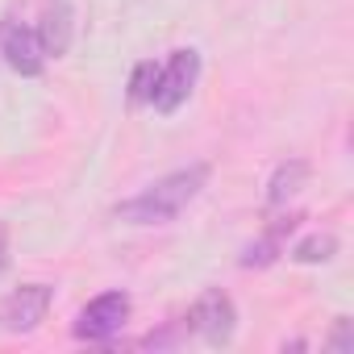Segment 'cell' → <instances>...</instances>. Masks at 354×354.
Segmentation results:
<instances>
[{"mask_svg": "<svg viewBox=\"0 0 354 354\" xmlns=\"http://www.w3.org/2000/svg\"><path fill=\"white\" fill-rule=\"evenodd\" d=\"M205 184H209V162H192L184 171H171L162 180H154L133 201H121L117 217L129 221V225H167L205 192Z\"/></svg>", "mask_w": 354, "mask_h": 354, "instance_id": "1", "label": "cell"}, {"mask_svg": "<svg viewBox=\"0 0 354 354\" xmlns=\"http://www.w3.org/2000/svg\"><path fill=\"white\" fill-rule=\"evenodd\" d=\"M196 75H201V55L192 46L184 50H171L167 67H158V80H154V92H150V104L158 113H175L196 88Z\"/></svg>", "mask_w": 354, "mask_h": 354, "instance_id": "2", "label": "cell"}, {"mask_svg": "<svg viewBox=\"0 0 354 354\" xmlns=\"http://www.w3.org/2000/svg\"><path fill=\"white\" fill-rule=\"evenodd\" d=\"M129 308L133 304H129L125 292H104V296L88 300L80 308V317H75V337H84V342H109V337H117L125 329V321H129Z\"/></svg>", "mask_w": 354, "mask_h": 354, "instance_id": "3", "label": "cell"}, {"mask_svg": "<svg viewBox=\"0 0 354 354\" xmlns=\"http://www.w3.org/2000/svg\"><path fill=\"white\" fill-rule=\"evenodd\" d=\"M188 329H196L209 346H225L238 329V308L221 288L201 292V300L188 308Z\"/></svg>", "mask_w": 354, "mask_h": 354, "instance_id": "4", "label": "cell"}, {"mask_svg": "<svg viewBox=\"0 0 354 354\" xmlns=\"http://www.w3.org/2000/svg\"><path fill=\"white\" fill-rule=\"evenodd\" d=\"M50 300H55L50 283H26V288H17L5 304H0V329H5V333H34L46 321Z\"/></svg>", "mask_w": 354, "mask_h": 354, "instance_id": "5", "label": "cell"}, {"mask_svg": "<svg viewBox=\"0 0 354 354\" xmlns=\"http://www.w3.org/2000/svg\"><path fill=\"white\" fill-rule=\"evenodd\" d=\"M0 55H5V63H9L17 75H30V80L42 75V67H46L38 30H30V26H21V21L0 26Z\"/></svg>", "mask_w": 354, "mask_h": 354, "instance_id": "6", "label": "cell"}, {"mask_svg": "<svg viewBox=\"0 0 354 354\" xmlns=\"http://www.w3.org/2000/svg\"><path fill=\"white\" fill-rule=\"evenodd\" d=\"M75 38V13H71V0H46L42 21H38V42L46 59H63L71 50Z\"/></svg>", "mask_w": 354, "mask_h": 354, "instance_id": "7", "label": "cell"}, {"mask_svg": "<svg viewBox=\"0 0 354 354\" xmlns=\"http://www.w3.org/2000/svg\"><path fill=\"white\" fill-rule=\"evenodd\" d=\"M308 175H313L308 158H283L271 171V180H267V209H283L292 196H300L304 184H308Z\"/></svg>", "mask_w": 354, "mask_h": 354, "instance_id": "8", "label": "cell"}, {"mask_svg": "<svg viewBox=\"0 0 354 354\" xmlns=\"http://www.w3.org/2000/svg\"><path fill=\"white\" fill-rule=\"evenodd\" d=\"M300 225V217L292 213V217H279V221H271L267 225V234L259 238V242H250L246 246V254H242V267L250 271V267H271L283 250H288V234Z\"/></svg>", "mask_w": 354, "mask_h": 354, "instance_id": "9", "label": "cell"}, {"mask_svg": "<svg viewBox=\"0 0 354 354\" xmlns=\"http://www.w3.org/2000/svg\"><path fill=\"white\" fill-rule=\"evenodd\" d=\"M333 254H337V238H333V234H308V238H300V242L292 246V259L304 263V267H313V263H329Z\"/></svg>", "mask_w": 354, "mask_h": 354, "instance_id": "10", "label": "cell"}, {"mask_svg": "<svg viewBox=\"0 0 354 354\" xmlns=\"http://www.w3.org/2000/svg\"><path fill=\"white\" fill-rule=\"evenodd\" d=\"M154 80H158V67H154L150 59H146V63H138V67H133V75H129V104H150Z\"/></svg>", "mask_w": 354, "mask_h": 354, "instance_id": "11", "label": "cell"}, {"mask_svg": "<svg viewBox=\"0 0 354 354\" xmlns=\"http://www.w3.org/2000/svg\"><path fill=\"white\" fill-rule=\"evenodd\" d=\"M329 350H333V354H354V321H350V317H337V321H333Z\"/></svg>", "mask_w": 354, "mask_h": 354, "instance_id": "12", "label": "cell"}, {"mask_svg": "<svg viewBox=\"0 0 354 354\" xmlns=\"http://www.w3.org/2000/svg\"><path fill=\"white\" fill-rule=\"evenodd\" d=\"M5 267H9V230L0 221V275H5Z\"/></svg>", "mask_w": 354, "mask_h": 354, "instance_id": "13", "label": "cell"}]
</instances>
